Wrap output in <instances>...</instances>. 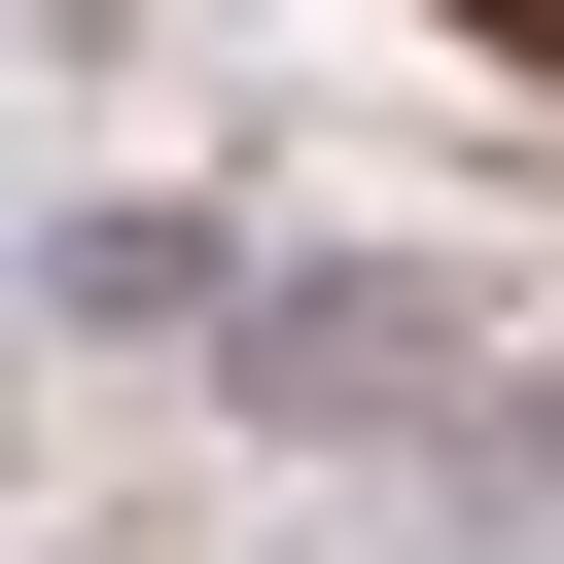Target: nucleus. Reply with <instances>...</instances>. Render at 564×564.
Wrapping results in <instances>:
<instances>
[{"label": "nucleus", "instance_id": "1", "mask_svg": "<svg viewBox=\"0 0 564 564\" xmlns=\"http://www.w3.org/2000/svg\"><path fill=\"white\" fill-rule=\"evenodd\" d=\"M212 317H247L212 352L247 423H458V282H388V247H247Z\"/></svg>", "mask_w": 564, "mask_h": 564}, {"label": "nucleus", "instance_id": "2", "mask_svg": "<svg viewBox=\"0 0 564 564\" xmlns=\"http://www.w3.org/2000/svg\"><path fill=\"white\" fill-rule=\"evenodd\" d=\"M212 282H247V212H70V282H35V317H106V352H141V317H212Z\"/></svg>", "mask_w": 564, "mask_h": 564}]
</instances>
